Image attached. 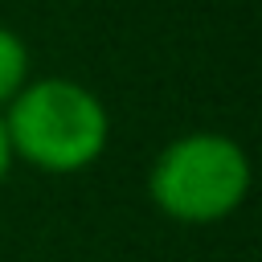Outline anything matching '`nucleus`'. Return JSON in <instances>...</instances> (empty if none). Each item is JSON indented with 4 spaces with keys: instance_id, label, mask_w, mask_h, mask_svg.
I'll list each match as a JSON object with an SVG mask.
<instances>
[{
    "instance_id": "obj_1",
    "label": "nucleus",
    "mask_w": 262,
    "mask_h": 262,
    "mask_svg": "<svg viewBox=\"0 0 262 262\" xmlns=\"http://www.w3.org/2000/svg\"><path fill=\"white\" fill-rule=\"evenodd\" d=\"M12 160L49 176H74L102 160L111 143V115L102 98L74 78H29L0 111Z\"/></svg>"
},
{
    "instance_id": "obj_4",
    "label": "nucleus",
    "mask_w": 262,
    "mask_h": 262,
    "mask_svg": "<svg viewBox=\"0 0 262 262\" xmlns=\"http://www.w3.org/2000/svg\"><path fill=\"white\" fill-rule=\"evenodd\" d=\"M12 172V147H8V135H4V123H0V184L4 176Z\"/></svg>"
},
{
    "instance_id": "obj_3",
    "label": "nucleus",
    "mask_w": 262,
    "mask_h": 262,
    "mask_svg": "<svg viewBox=\"0 0 262 262\" xmlns=\"http://www.w3.org/2000/svg\"><path fill=\"white\" fill-rule=\"evenodd\" d=\"M29 70H33V57H29L25 37L0 25V111L25 90V82L33 78Z\"/></svg>"
},
{
    "instance_id": "obj_2",
    "label": "nucleus",
    "mask_w": 262,
    "mask_h": 262,
    "mask_svg": "<svg viewBox=\"0 0 262 262\" xmlns=\"http://www.w3.org/2000/svg\"><path fill=\"white\" fill-rule=\"evenodd\" d=\"M250 192V156L221 131L176 135L147 168L151 205L180 225H213L242 209Z\"/></svg>"
}]
</instances>
